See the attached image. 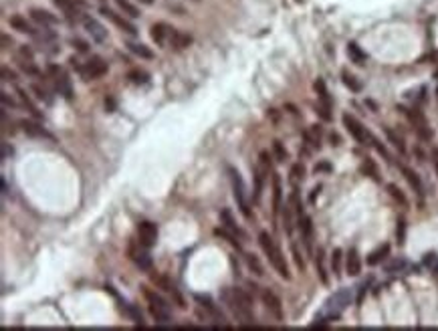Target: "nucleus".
<instances>
[{
	"label": "nucleus",
	"instance_id": "25",
	"mask_svg": "<svg viewBox=\"0 0 438 331\" xmlns=\"http://www.w3.org/2000/svg\"><path fill=\"white\" fill-rule=\"evenodd\" d=\"M131 259H133V262H136L142 271H151V264H154V260H151L147 248H144V251H138V253H131Z\"/></svg>",
	"mask_w": 438,
	"mask_h": 331
},
{
	"label": "nucleus",
	"instance_id": "42",
	"mask_svg": "<svg viewBox=\"0 0 438 331\" xmlns=\"http://www.w3.org/2000/svg\"><path fill=\"white\" fill-rule=\"evenodd\" d=\"M261 194H263V170L261 168H255V196H252L255 204H259Z\"/></svg>",
	"mask_w": 438,
	"mask_h": 331
},
{
	"label": "nucleus",
	"instance_id": "51",
	"mask_svg": "<svg viewBox=\"0 0 438 331\" xmlns=\"http://www.w3.org/2000/svg\"><path fill=\"white\" fill-rule=\"evenodd\" d=\"M261 170L263 172L271 170V156H268V152H261Z\"/></svg>",
	"mask_w": 438,
	"mask_h": 331
},
{
	"label": "nucleus",
	"instance_id": "55",
	"mask_svg": "<svg viewBox=\"0 0 438 331\" xmlns=\"http://www.w3.org/2000/svg\"><path fill=\"white\" fill-rule=\"evenodd\" d=\"M293 259H295V262H297V267L303 271L305 269V262H303V259H301V253H299V248L293 244Z\"/></svg>",
	"mask_w": 438,
	"mask_h": 331
},
{
	"label": "nucleus",
	"instance_id": "37",
	"mask_svg": "<svg viewBox=\"0 0 438 331\" xmlns=\"http://www.w3.org/2000/svg\"><path fill=\"white\" fill-rule=\"evenodd\" d=\"M127 79H129V83H133V85H146V83L149 81V75L144 69H131L127 73Z\"/></svg>",
	"mask_w": 438,
	"mask_h": 331
},
{
	"label": "nucleus",
	"instance_id": "60",
	"mask_svg": "<svg viewBox=\"0 0 438 331\" xmlns=\"http://www.w3.org/2000/svg\"><path fill=\"white\" fill-rule=\"evenodd\" d=\"M105 107H107L109 111H113V109H115V101H113L111 97H107V99H105Z\"/></svg>",
	"mask_w": 438,
	"mask_h": 331
},
{
	"label": "nucleus",
	"instance_id": "41",
	"mask_svg": "<svg viewBox=\"0 0 438 331\" xmlns=\"http://www.w3.org/2000/svg\"><path fill=\"white\" fill-rule=\"evenodd\" d=\"M315 267H317V273H319V279H321V283H323V285H327V283H329V277H327L325 267H323V251H317Z\"/></svg>",
	"mask_w": 438,
	"mask_h": 331
},
{
	"label": "nucleus",
	"instance_id": "9",
	"mask_svg": "<svg viewBox=\"0 0 438 331\" xmlns=\"http://www.w3.org/2000/svg\"><path fill=\"white\" fill-rule=\"evenodd\" d=\"M107 69H109V67H107V63H105L103 59H101V57H91V59L81 67L79 73H81V77L85 79V81H89V79L93 81V79L103 77V75L107 73Z\"/></svg>",
	"mask_w": 438,
	"mask_h": 331
},
{
	"label": "nucleus",
	"instance_id": "18",
	"mask_svg": "<svg viewBox=\"0 0 438 331\" xmlns=\"http://www.w3.org/2000/svg\"><path fill=\"white\" fill-rule=\"evenodd\" d=\"M170 47L174 48V51H184L186 47H190L192 45V37L188 35V32H182V30H176V28H172V32H170Z\"/></svg>",
	"mask_w": 438,
	"mask_h": 331
},
{
	"label": "nucleus",
	"instance_id": "23",
	"mask_svg": "<svg viewBox=\"0 0 438 331\" xmlns=\"http://www.w3.org/2000/svg\"><path fill=\"white\" fill-rule=\"evenodd\" d=\"M283 208V188H281V178L273 174V212L277 214Z\"/></svg>",
	"mask_w": 438,
	"mask_h": 331
},
{
	"label": "nucleus",
	"instance_id": "48",
	"mask_svg": "<svg viewBox=\"0 0 438 331\" xmlns=\"http://www.w3.org/2000/svg\"><path fill=\"white\" fill-rule=\"evenodd\" d=\"M0 73H2V79H4V81H10V83H16V81H19L16 73H14L10 67H6V65H2V69H0Z\"/></svg>",
	"mask_w": 438,
	"mask_h": 331
},
{
	"label": "nucleus",
	"instance_id": "59",
	"mask_svg": "<svg viewBox=\"0 0 438 331\" xmlns=\"http://www.w3.org/2000/svg\"><path fill=\"white\" fill-rule=\"evenodd\" d=\"M432 162H434V170H436V174H438V147L432 152Z\"/></svg>",
	"mask_w": 438,
	"mask_h": 331
},
{
	"label": "nucleus",
	"instance_id": "33",
	"mask_svg": "<svg viewBox=\"0 0 438 331\" xmlns=\"http://www.w3.org/2000/svg\"><path fill=\"white\" fill-rule=\"evenodd\" d=\"M313 87H315V91H317V95H319V101H321L323 105H327V107H331V97H329V91H327V87H325V81H323V79H317V81L313 83Z\"/></svg>",
	"mask_w": 438,
	"mask_h": 331
},
{
	"label": "nucleus",
	"instance_id": "58",
	"mask_svg": "<svg viewBox=\"0 0 438 331\" xmlns=\"http://www.w3.org/2000/svg\"><path fill=\"white\" fill-rule=\"evenodd\" d=\"M329 170H331L329 164H317L315 166V172H329Z\"/></svg>",
	"mask_w": 438,
	"mask_h": 331
},
{
	"label": "nucleus",
	"instance_id": "54",
	"mask_svg": "<svg viewBox=\"0 0 438 331\" xmlns=\"http://www.w3.org/2000/svg\"><path fill=\"white\" fill-rule=\"evenodd\" d=\"M30 91H32V93H37V97H39V99H43V101H50L49 95H47V91H45V89H41L39 85H30Z\"/></svg>",
	"mask_w": 438,
	"mask_h": 331
},
{
	"label": "nucleus",
	"instance_id": "36",
	"mask_svg": "<svg viewBox=\"0 0 438 331\" xmlns=\"http://www.w3.org/2000/svg\"><path fill=\"white\" fill-rule=\"evenodd\" d=\"M196 301H198V303H202V307H204V309L210 313L212 317H216V319H220V321H222V313H220V309H218V307H216V305L208 299V297H202V295H198V297H196Z\"/></svg>",
	"mask_w": 438,
	"mask_h": 331
},
{
	"label": "nucleus",
	"instance_id": "1",
	"mask_svg": "<svg viewBox=\"0 0 438 331\" xmlns=\"http://www.w3.org/2000/svg\"><path fill=\"white\" fill-rule=\"evenodd\" d=\"M220 299L241 321H252V299L248 293L243 289H224Z\"/></svg>",
	"mask_w": 438,
	"mask_h": 331
},
{
	"label": "nucleus",
	"instance_id": "63",
	"mask_svg": "<svg viewBox=\"0 0 438 331\" xmlns=\"http://www.w3.org/2000/svg\"><path fill=\"white\" fill-rule=\"evenodd\" d=\"M138 2H142V4H146V6H149V4H154V0H138Z\"/></svg>",
	"mask_w": 438,
	"mask_h": 331
},
{
	"label": "nucleus",
	"instance_id": "34",
	"mask_svg": "<svg viewBox=\"0 0 438 331\" xmlns=\"http://www.w3.org/2000/svg\"><path fill=\"white\" fill-rule=\"evenodd\" d=\"M220 220H222V224H224V228H226V230H230V233H234L237 236H241V235H243V230L237 226V222L232 220V214H230V210H222V212H220Z\"/></svg>",
	"mask_w": 438,
	"mask_h": 331
},
{
	"label": "nucleus",
	"instance_id": "12",
	"mask_svg": "<svg viewBox=\"0 0 438 331\" xmlns=\"http://www.w3.org/2000/svg\"><path fill=\"white\" fill-rule=\"evenodd\" d=\"M261 301L265 305V309L268 311V315H273L277 321H283V305L281 299L271 291V289H263L261 291Z\"/></svg>",
	"mask_w": 438,
	"mask_h": 331
},
{
	"label": "nucleus",
	"instance_id": "57",
	"mask_svg": "<svg viewBox=\"0 0 438 331\" xmlns=\"http://www.w3.org/2000/svg\"><path fill=\"white\" fill-rule=\"evenodd\" d=\"M0 145H2V160H6L8 156H12V147L8 145V142H2Z\"/></svg>",
	"mask_w": 438,
	"mask_h": 331
},
{
	"label": "nucleus",
	"instance_id": "50",
	"mask_svg": "<svg viewBox=\"0 0 438 331\" xmlns=\"http://www.w3.org/2000/svg\"><path fill=\"white\" fill-rule=\"evenodd\" d=\"M71 45L77 48L79 53H87V51H89V43L81 41V39H77V37H75V39H71Z\"/></svg>",
	"mask_w": 438,
	"mask_h": 331
},
{
	"label": "nucleus",
	"instance_id": "26",
	"mask_svg": "<svg viewBox=\"0 0 438 331\" xmlns=\"http://www.w3.org/2000/svg\"><path fill=\"white\" fill-rule=\"evenodd\" d=\"M347 55H349V59L356 63V65H365V61H367V55L362 51V47L358 45V43H349L347 45Z\"/></svg>",
	"mask_w": 438,
	"mask_h": 331
},
{
	"label": "nucleus",
	"instance_id": "62",
	"mask_svg": "<svg viewBox=\"0 0 438 331\" xmlns=\"http://www.w3.org/2000/svg\"><path fill=\"white\" fill-rule=\"evenodd\" d=\"M331 142H333V145H340V136H335V134H331Z\"/></svg>",
	"mask_w": 438,
	"mask_h": 331
},
{
	"label": "nucleus",
	"instance_id": "19",
	"mask_svg": "<svg viewBox=\"0 0 438 331\" xmlns=\"http://www.w3.org/2000/svg\"><path fill=\"white\" fill-rule=\"evenodd\" d=\"M170 32H172V28L168 26L166 23H156L154 26H151V41H154L156 45H160V47H164L168 41H170Z\"/></svg>",
	"mask_w": 438,
	"mask_h": 331
},
{
	"label": "nucleus",
	"instance_id": "47",
	"mask_svg": "<svg viewBox=\"0 0 438 331\" xmlns=\"http://www.w3.org/2000/svg\"><path fill=\"white\" fill-rule=\"evenodd\" d=\"M273 152H275V158H277V162H285L287 160V150L283 147V143L277 140V142H273Z\"/></svg>",
	"mask_w": 438,
	"mask_h": 331
},
{
	"label": "nucleus",
	"instance_id": "24",
	"mask_svg": "<svg viewBox=\"0 0 438 331\" xmlns=\"http://www.w3.org/2000/svg\"><path fill=\"white\" fill-rule=\"evenodd\" d=\"M16 93H19V97H21V101H23V105L28 109V113L32 115L35 119H43V113L39 111V107L30 101V97H28V93L24 91V89H21V87H16Z\"/></svg>",
	"mask_w": 438,
	"mask_h": 331
},
{
	"label": "nucleus",
	"instance_id": "29",
	"mask_svg": "<svg viewBox=\"0 0 438 331\" xmlns=\"http://www.w3.org/2000/svg\"><path fill=\"white\" fill-rule=\"evenodd\" d=\"M127 48H129V51H131L133 55H136V57H140V59H146V61L154 59V53H151V48L146 47V45H142V43H127Z\"/></svg>",
	"mask_w": 438,
	"mask_h": 331
},
{
	"label": "nucleus",
	"instance_id": "52",
	"mask_svg": "<svg viewBox=\"0 0 438 331\" xmlns=\"http://www.w3.org/2000/svg\"><path fill=\"white\" fill-rule=\"evenodd\" d=\"M19 59H23V61H32V51L26 47V45H23L21 48H19Z\"/></svg>",
	"mask_w": 438,
	"mask_h": 331
},
{
	"label": "nucleus",
	"instance_id": "30",
	"mask_svg": "<svg viewBox=\"0 0 438 331\" xmlns=\"http://www.w3.org/2000/svg\"><path fill=\"white\" fill-rule=\"evenodd\" d=\"M390 255V244H382V246H378L374 253H369V257H367V264H380L386 257Z\"/></svg>",
	"mask_w": 438,
	"mask_h": 331
},
{
	"label": "nucleus",
	"instance_id": "22",
	"mask_svg": "<svg viewBox=\"0 0 438 331\" xmlns=\"http://www.w3.org/2000/svg\"><path fill=\"white\" fill-rule=\"evenodd\" d=\"M53 79H55V85H57L59 93H61V95H65V99H71V97H73V89H71L69 75H67V73L61 69V73H59V75H55Z\"/></svg>",
	"mask_w": 438,
	"mask_h": 331
},
{
	"label": "nucleus",
	"instance_id": "14",
	"mask_svg": "<svg viewBox=\"0 0 438 331\" xmlns=\"http://www.w3.org/2000/svg\"><path fill=\"white\" fill-rule=\"evenodd\" d=\"M19 125L23 127V131H24V134H26L28 138H35V140H50V134H49V131H47L41 123H37V121H32V119H21Z\"/></svg>",
	"mask_w": 438,
	"mask_h": 331
},
{
	"label": "nucleus",
	"instance_id": "32",
	"mask_svg": "<svg viewBox=\"0 0 438 331\" xmlns=\"http://www.w3.org/2000/svg\"><path fill=\"white\" fill-rule=\"evenodd\" d=\"M384 134H386V138H388V142L396 147V150L400 152V154H406V145H404V140L396 134V131L392 129V127H384Z\"/></svg>",
	"mask_w": 438,
	"mask_h": 331
},
{
	"label": "nucleus",
	"instance_id": "49",
	"mask_svg": "<svg viewBox=\"0 0 438 331\" xmlns=\"http://www.w3.org/2000/svg\"><path fill=\"white\" fill-rule=\"evenodd\" d=\"M329 109H331V107H327V105H323V103H319V105H317V113H319V118H321L323 121H331V113H329Z\"/></svg>",
	"mask_w": 438,
	"mask_h": 331
},
{
	"label": "nucleus",
	"instance_id": "2",
	"mask_svg": "<svg viewBox=\"0 0 438 331\" xmlns=\"http://www.w3.org/2000/svg\"><path fill=\"white\" fill-rule=\"evenodd\" d=\"M351 299H353V291L351 289H347V287L340 289L338 293H333L329 299L325 301L321 313H319L315 319H321V321H333V319H338L341 313L351 305Z\"/></svg>",
	"mask_w": 438,
	"mask_h": 331
},
{
	"label": "nucleus",
	"instance_id": "44",
	"mask_svg": "<svg viewBox=\"0 0 438 331\" xmlns=\"http://www.w3.org/2000/svg\"><path fill=\"white\" fill-rule=\"evenodd\" d=\"M289 176H291V182H293V184H299V182H301L303 178H305V168H303L301 164H293Z\"/></svg>",
	"mask_w": 438,
	"mask_h": 331
},
{
	"label": "nucleus",
	"instance_id": "56",
	"mask_svg": "<svg viewBox=\"0 0 438 331\" xmlns=\"http://www.w3.org/2000/svg\"><path fill=\"white\" fill-rule=\"evenodd\" d=\"M0 101H2V105H4V107H8V105H10V107H14V105H16V103L12 101V99H10V97H8V95H6L4 91L0 93Z\"/></svg>",
	"mask_w": 438,
	"mask_h": 331
},
{
	"label": "nucleus",
	"instance_id": "27",
	"mask_svg": "<svg viewBox=\"0 0 438 331\" xmlns=\"http://www.w3.org/2000/svg\"><path fill=\"white\" fill-rule=\"evenodd\" d=\"M244 262H246L248 271H250L252 275H255V277H263V275H265V269H263V264H261V260H259L257 255L246 253V255H244Z\"/></svg>",
	"mask_w": 438,
	"mask_h": 331
},
{
	"label": "nucleus",
	"instance_id": "53",
	"mask_svg": "<svg viewBox=\"0 0 438 331\" xmlns=\"http://www.w3.org/2000/svg\"><path fill=\"white\" fill-rule=\"evenodd\" d=\"M404 235H406V222H404V220H398V230H396V236H398V242H400V244L404 242Z\"/></svg>",
	"mask_w": 438,
	"mask_h": 331
},
{
	"label": "nucleus",
	"instance_id": "40",
	"mask_svg": "<svg viewBox=\"0 0 438 331\" xmlns=\"http://www.w3.org/2000/svg\"><path fill=\"white\" fill-rule=\"evenodd\" d=\"M19 61H21L19 67H21V71L24 75H28V77H41L39 67H35V63H32V61H23V59H19Z\"/></svg>",
	"mask_w": 438,
	"mask_h": 331
},
{
	"label": "nucleus",
	"instance_id": "38",
	"mask_svg": "<svg viewBox=\"0 0 438 331\" xmlns=\"http://www.w3.org/2000/svg\"><path fill=\"white\" fill-rule=\"evenodd\" d=\"M386 190H388V194L394 198V200H396L398 204H402V206H408V198L404 196V192H402L396 184H388V186H386Z\"/></svg>",
	"mask_w": 438,
	"mask_h": 331
},
{
	"label": "nucleus",
	"instance_id": "45",
	"mask_svg": "<svg viewBox=\"0 0 438 331\" xmlns=\"http://www.w3.org/2000/svg\"><path fill=\"white\" fill-rule=\"evenodd\" d=\"M283 220H285V230H287V235L293 233V212H291V202L285 206V212H283Z\"/></svg>",
	"mask_w": 438,
	"mask_h": 331
},
{
	"label": "nucleus",
	"instance_id": "17",
	"mask_svg": "<svg viewBox=\"0 0 438 331\" xmlns=\"http://www.w3.org/2000/svg\"><path fill=\"white\" fill-rule=\"evenodd\" d=\"M299 230H301V238L305 242L307 251L311 253V246H313V224H311V218L301 214L299 216Z\"/></svg>",
	"mask_w": 438,
	"mask_h": 331
},
{
	"label": "nucleus",
	"instance_id": "7",
	"mask_svg": "<svg viewBox=\"0 0 438 331\" xmlns=\"http://www.w3.org/2000/svg\"><path fill=\"white\" fill-rule=\"evenodd\" d=\"M99 12L103 14L109 23H113V24H115L117 28H120L122 32H125V35H129V37H136V35H138V26L129 21V16L117 14L115 10H111V8H107V6H101V8H99Z\"/></svg>",
	"mask_w": 438,
	"mask_h": 331
},
{
	"label": "nucleus",
	"instance_id": "39",
	"mask_svg": "<svg viewBox=\"0 0 438 331\" xmlns=\"http://www.w3.org/2000/svg\"><path fill=\"white\" fill-rule=\"evenodd\" d=\"M214 235H216V236H224V238L228 240V244H232L234 248H237V251H241V242L237 240V235L230 233V230H226V228H216V230H214Z\"/></svg>",
	"mask_w": 438,
	"mask_h": 331
},
{
	"label": "nucleus",
	"instance_id": "10",
	"mask_svg": "<svg viewBox=\"0 0 438 331\" xmlns=\"http://www.w3.org/2000/svg\"><path fill=\"white\" fill-rule=\"evenodd\" d=\"M81 24H83V28L87 30V35L91 37V41H95L99 45L107 41V28L101 24L97 19H93V16L85 14V16H83V21H81Z\"/></svg>",
	"mask_w": 438,
	"mask_h": 331
},
{
	"label": "nucleus",
	"instance_id": "61",
	"mask_svg": "<svg viewBox=\"0 0 438 331\" xmlns=\"http://www.w3.org/2000/svg\"><path fill=\"white\" fill-rule=\"evenodd\" d=\"M10 45H12V39H10L8 35H2V47H4V48H8Z\"/></svg>",
	"mask_w": 438,
	"mask_h": 331
},
{
	"label": "nucleus",
	"instance_id": "6",
	"mask_svg": "<svg viewBox=\"0 0 438 331\" xmlns=\"http://www.w3.org/2000/svg\"><path fill=\"white\" fill-rule=\"evenodd\" d=\"M341 121H343V127L347 129V134H349L353 140H356L358 143H362V145H369V143H374V136L369 134V131L364 127V123H362L360 119L353 118V115L343 113Z\"/></svg>",
	"mask_w": 438,
	"mask_h": 331
},
{
	"label": "nucleus",
	"instance_id": "35",
	"mask_svg": "<svg viewBox=\"0 0 438 331\" xmlns=\"http://www.w3.org/2000/svg\"><path fill=\"white\" fill-rule=\"evenodd\" d=\"M341 262H343V251L341 248H333L331 253V271L335 277H341Z\"/></svg>",
	"mask_w": 438,
	"mask_h": 331
},
{
	"label": "nucleus",
	"instance_id": "43",
	"mask_svg": "<svg viewBox=\"0 0 438 331\" xmlns=\"http://www.w3.org/2000/svg\"><path fill=\"white\" fill-rule=\"evenodd\" d=\"M341 77H343V83H345V85H347L351 91H356V93H360V91H362V83H360L356 77H353V75H349L347 71H343V73H341Z\"/></svg>",
	"mask_w": 438,
	"mask_h": 331
},
{
	"label": "nucleus",
	"instance_id": "31",
	"mask_svg": "<svg viewBox=\"0 0 438 331\" xmlns=\"http://www.w3.org/2000/svg\"><path fill=\"white\" fill-rule=\"evenodd\" d=\"M115 4L120 6V10L125 14V16H129V19H138V16H142V12H140V8L133 4V2H129V0H115Z\"/></svg>",
	"mask_w": 438,
	"mask_h": 331
},
{
	"label": "nucleus",
	"instance_id": "5",
	"mask_svg": "<svg viewBox=\"0 0 438 331\" xmlns=\"http://www.w3.org/2000/svg\"><path fill=\"white\" fill-rule=\"evenodd\" d=\"M228 174H230V182H232V194H234V200L239 204V210L243 212V216L246 220L252 218V212H250V206L246 202V188H244V182L241 178V174L234 170V168H228Z\"/></svg>",
	"mask_w": 438,
	"mask_h": 331
},
{
	"label": "nucleus",
	"instance_id": "46",
	"mask_svg": "<svg viewBox=\"0 0 438 331\" xmlns=\"http://www.w3.org/2000/svg\"><path fill=\"white\" fill-rule=\"evenodd\" d=\"M404 267H408V260H406V259H394L392 262L386 264V271H388V273H394V271H402Z\"/></svg>",
	"mask_w": 438,
	"mask_h": 331
},
{
	"label": "nucleus",
	"instance_id": "8",
	"mask_svg": "<svg viewBox=\"0 0 438 331\" xmlns=\"http://www.w3.org/2000/svg\"><path fill=\"white\" fill-rule=\"evenodd\" d=\"M53 4L67 14V19L75 21V23L83 21V16H85V14H83V10L87 8L85 0H53Z\"/></svg>",
	"mask_w": 438,
	"mask_h": 331
},
{
	"label": "nucleus",
	"instance_id": "21",
	"mask_svg": "<svg viewBox=\"0 0 438 331\" xmlns=\"http://www.w3.org/2000/svg\"><path fill=\"white\" fill-rule=\"evenodd\" d=\"M400 170H402L404 178H406V182L410 184V188H414L416 194L422 196V194H424V186H422V180H420V176H418L412 168H408V166H400Z\"/></svg>",
	"mask_w": 438,
	"mask_h": 331
},
{
	"label": "nucleus",
	"instance_id": "3",
	"mask_svg": "<svg viewBox=\"0 0 438 331\" xmlns=\"http://www.w3.org/2000/svg\"><path fill=\"white\" fill-rule=\"evenodd\" d=\"M259 244H261V248H263V253L268 257V262L273 264V269H275L285 281H289V279H291V273H289L287 262H285V257H283V253H281V248L277 246V242L273 240V236L268 235L267 230L259 233Z\"/></svg>",
	"mask_w": 438,
	"mask_h": 331
},
{
	"label": "nucleus",
	"instance_id": "28",
	"mask_svg": "<svg viewBox=\"0 0 438 331\" xmlns=\"http://www.w3.org/2000/svg\"><path fill=\"white\" fill-rule=\"evenodd\" d=\"M303 138H305V142L311 147H317V150H319V145H321V125H311V129L305 131Z\"/></svg>",
	"mask_w": 438,
	"mask_h": 331
},
{
	"label": "nucleus",
	"instance_id": "16",
	"mask_svg": "<svg viewBox=\"0 0 438 331\" xmlns=\"http://www.w3.org/2000/svg\"><path fill=\"white\" fill-rule=\"evenodd\" d=\"M30 19L35 21L37 24H41V26H55L59 23L57 16L53 12L45 10V8H30Z\"/></svg>",
	"mask_w": 438,
	"mask_h": 331
},
{
	"label": "nucleus",
	"instance_id": "4",
	"mask_svg": "<svg viewBox=\"0 0 438 331\" xmlns=\"http://www.w3.org/2000/svg\"><path fill=\"white\" fill-rule=\"evenodd\" d=\"M144 297H146L149 313H151V317L156 319V323L162 325V323H170L172 321V307H170V303H168L160 293L144 287Z\"/></svg>",
	"mask_w": 438,
	"mask_h": 331
},
{
	"label": "nucleus",
	"instance_id": "20",
	"mask_svg": "<svg viewBox=\"0 0 438 331\" xmlns=\"http://www.w3.org/2000/svg\"><path fill=\"white\" fill-rule=\"evenodd\" d=\"M8 24L14 28V30H19V32H24V35H30V37H35L37 35V30L32 28V24L24 19L23 14H12L10 19H8Z\"/></svg>",
	"mask_w": 438,
	"mask_h": 331
},
{
	"label": "nucleus",
	"instance_id": "15",
	"mask_svg": "<svg viewBox=\"0 0 438 331\" xmlns=\"http://www.w3.org/2000/svg\"><path fill=\"white\" fill-rule=\"evenodd\" d=\"M345 273L349 277H358L362 273V257L356 248H349L345 255Z\"/></svg>",
	"mask_w": 438,
	"mask_h": 331
},
{
	"label": "nucleus",
	"instance_id": "11",
	"mask_svg": "<svg viewBox=\"0 0 438 331\" xmlns=\"http://www.w3.org/2000/svg\"><path fill=\"white\" fill-rule=\"evenodd\" d=\"M138 242L144 248H151L158 242V226L149 220H144L138 224Z\"/></svg>",
	"mask_w": 438,
	"mask_h": 331
},
{
	"label": "nucleus",
	"instance_id": "13",
	"mask_svg": "<svg viewBox=\"0 0 438 331\" xmlns=\"http://www.w3.org/2000/svg\"><path fill=\"white\" fill-rule=\"evenodd\" d=\"M151 281H154V283H156L160 289H164L168 295H170V297H172V301H174L180 309L186 307V303H184V297L180 295V291L176 289V285H174L168 277H164V275H151Z\"/></svg>",
	"mask_w": 438,
	"mask_h": 331
}]
</instances>
